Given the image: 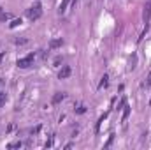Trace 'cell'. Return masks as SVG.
Segmentation results:
<instances>
[{"mask_svg":"<svg viewBox=\"0 0 151 150\" xmlns=\"http://www.w3.org/2000/svg\"><path fill=\"white\" fill-rule=\"evenodd\" d=\"M2 85H4V81H2V79H0V87H2Z\"/></svg>","mask_w":151,"mask_h":150,"instance_id":"603a6c76","label":"cell"},{"mask_svg":"<svg viewBox=\"0 0 151 150\" xmlns=\"http://www.w3.org/2000/svg\"><path fill=\"white\" fill-rule=\"evenodd\" d=\"M35 55H37V53H28L27 57H23V58H19V60L16 62V66H18V67H21V69H27V67H30V66H34V60H35Z\"/></svg>","mask_w":151,"mask_h":150,"instance_id":"7a4b0ae2","label":"cell"},{"mask_svg":"<svg viewBox=\"0 0 151 150\" xmlns=\"http://www.w3.org/2000/svg\"><path fill=\"white\" fill-rule=\"evenodd\" d=\"M65 97H67V94H65V92H56V94L53 95L51 103H53V104H60V103H62V101H63Z\"/></svg>","mask_w":151,"mask_h":150,"instance_id":"8992f818","label":"cell"},{"mask_svg":"<svg viewBox=\"0 0 151 150\" xmlns=\"http://www.w3.org/2000/svg\"><path fill=\"white\" fill-rule=\"evenodd\" d=\"M76 113H79V115L86 113V106H83V104H81V106H77V108H76Z\"/></svg>","mask_w":151,"mask_h":150,"instance_id":"5bb4252c","label":"cell"},{"mask_svg":"<svg viewBox=\"0 0 151 150\" xmlns=\"http://www.w3.org/2000/svg\"><path fill=\"white\" fill-rule=\"evenodd\" d=\"M72 0H62V4H60V7H58V12L60 14H63L65 11H67V7H69V4H70Z\"/></svg>","mask_w":151,"mask_h":150,"instance_id":"52a82bcc","label":"cell"},{"mask_svg":"<svg viewBox=\"0 0 151 150\" xmlns=\"http://www.w3.org/2000/svg\"><path fill=\"white\" fill-rule=\"evenodd\" d=\"M107 85H109V76L104 74L102 76V79H100V83H99V88H106Z\"/></svg>","mask_w":151,"mask_h":150,"instance_id":"9c48e42d","label":"cell"},{"mask_svg":"<svg viewBox=\"0 0 151 150\" xmlns=\"http://www.w3.org/2000/svg\"><path fill=\"white\" fill-rule=\"evenodd\" d=\"M113 141H114V134H111V136H109V138H107V141H106V143H104V149H109V147H111V145H113Z\"/></svg>","mask_w":151,"mask_h":150,"instance_id":"7c38bea8","label":"cell"},{"mask_svg":"<svg viewBox=\"0 0 151 150\" xmlns=\"http://www.w3.org/2000/svg\"><path fill=\"white\" fill-rule=\"evenodd\" d=\"M21 23H23V21H21V18H14V20L9 23V27H11V28H16V27H19Z\"/></svg>","mask_w":151,"mask_h":150,"instance_id":"30bf717a","label":"cell"},{"mask_svg":"<svg viewBox=\"0 0 151 150\" xmlns=\"http://www.w3.org/2000/svg\"><path fill=\"white\" fill-rule=\"evenodd\" d=\"M70 74H72V69H70L69 66H63V67L60 69V73H58V78H60V79H65V78H69Z\"/></svg>","mask_w":151,"mask_h":150,"instance_id":"5b68a950","label":"cell"},{"mask_svg":"<svg viewBox=\"0 0 151 150\" xmlns=\"http://www.w3.org/2000/svg\"><path fill=\"white\" fill-rule=\"evenodd\" d=\"M146 85H148V87H150V85H151V76H150V78H148V81H146Z\"/></svg>","mask_w":151,"mask_h":150,"instance_id":"7402d4cb","label":"cell"},{"mask_svg":"<svg viewBox=\"0 0 151 150\" xmlns=\"http://www.w3.org/2000/svg\"><path fill=\"white\" fill-rule=\"evenodd\" d=\"M130 110H132V108H130L128 104L123 106V117H121V122H127V118L130 117Z\"/></svg>","mask_w":151,"mask_h":150,"instance_id":"ba28073f","label":"cell"},{"mask_svg":"<svg viewBox=\"0 0 151 150\" xmlns=\"http://www.w3.org/2000/svg\"><path fill=\"white\" fill-rule=\"evenodd\" d=\"M14 129H16V125H14V124H11V125H9V127H7V133H12V131H14Z\"/></svg>","mask_w":151,"mask_h":150,"instance_id":"ffe728a7","label":"cell"},{"mask_svg":"<svg viewBox=\"0 0 151 150\" xmlns=\"http://www.w3.org/2000/svg\"><path fill=\"white\" fill-rule=\"evenodd\" d=\"M40 16H42V5H40L39 2L37 4H34L32 7L27 9V18H28L30 21H35V20L40 18Z\"/></svg>","mask_w":151,"mask_h":150,"instance_id":"6da1fadb","label":"cell"},{"mask_svg":"<svg viewBox=\"0 0 151 150\" xmlns=\"http://www.w3.org/2000/svg\"><path fill=\"white\" fill-rule=\"evenodd\" d=\"M44 147H46V149H47V147H53V138H49V140L46 141V145H44Z\"/></svg>","mask_w":151,"mask_h":150,"instance_id":"d6986e66","label":"cell"},{"mask_svg":"<svg viewBox=\"0 0 151 150\" xmlns=\"http://www.w3.org/2000/svg\"><path fill=\"white\" fill-rule=\"evenodd\" d=\"M11 18H12V16H11L9 12H4V11L0 12V21H7V20H11Z\"/></svg>","mask_w":151,"mask_h":150,"instance_id":"8fae6325","label":"cell"},{"mask_svg":"<svg viewBox=\"0 0 151 150\" xmlns=\"http://www.w3.org/2000/svg\"><path fill=\"white\" fill-rule=\"evenodd\" d=\"M27 42H28V39H23V37H21V39H19V37L14 39V44H27Z\"/></svg>","mask_w":151,"mask_h":150,"instance_id":"2e32d148","label":"cell"},{"mask_svg":"<svg viewBox=\"0 0 151 150\" xmlns=\"http://www.w3.org/2000/svg\"><path fill=\"white\" fill-rule=\"evenodd\" d=\"M39 131H40V125H37V127H32V129H30V134H37Z\"/></svg>","mask_w":151,"mask_h":150,"instance_id":"ac0fdd59","label":"cell"},{"mask_svg":"<svg viewBox=\"0 0 151 150\" xmlns=\"http://www.w3.org/2000/svg\"><path fill=\"white\" fill-rule=\"evenodd\" d=\"M4 58H5V51H0V62H2Z\"/></svg>","mask_w":151,"mask_h":150,"instance_id":"44dd1931","label":"cell"},{"mask_svg":"<svg viewBox=\"0 0 151 150\" xmlns=\"http://www.w3.org/2000/svg\"><path fill=\"white\" fill-rule=\"evenodd\" d=\"M62 62H63V57H56V58H55V66H56V67H58Z\"/></svg>","mask_w":151,"mask_h":150,"instance_id":"e0dca14e","label":"cell"},{"mask_svg":"<svg viewBox=\"0 0 151 150\" xmlns=\"http://www.w3.org/2000/svg\"><path fill=\"white\" fill-rule=\"evenodd\" d=\"M63 46V39L58 37V39H51L49 41V44H47V48L49 50H56V48H62Z\"/></svg>","mask_w":151,"mask_h":150,"instance_id":"277c9868","label":"cell"},{"mask_svg":"<svg viewBox=\"0 0 151 150\" xmlns=\"http://www.w3.org/2000/svg\"><path fill=\"white\" fill-rule=\"evenodd\" d=\"M21 145H23L21 141H14V143H9V145H7V149H19Z\"/></svg>","mask_w":151,"mask_h":150,"instance_id":"4fadbf2b","label":"cell"},{"mask_svg":"<svg viewBox=\"0 0 151 150\" xmlns=\"http://www.w3.org/2000/svg\"><path fill=\"white\" fill-rule=\"evenodd\" d=\"M142 20H144V23H150V20H151V0H148V4L144 5V11H142Z\"/></svg>","mask_w":151,"mask_h":150,"instance_id":"3957f363","label":"cell"},{"mask_svg":"<svg viewBox=\"0 0 151 150\" xmlns=\"http://www.w3.org/2000/svg\"><path fill=\"white\" fill-rule=\"evenodd\" d=\"M5 101H7V95H5L4 92H0V106H4V104H5Z\"/></svg>","mask_w":151,"mask_h":150,"instance_id":"9a60e30c","label":"cell"}]
</instances>
